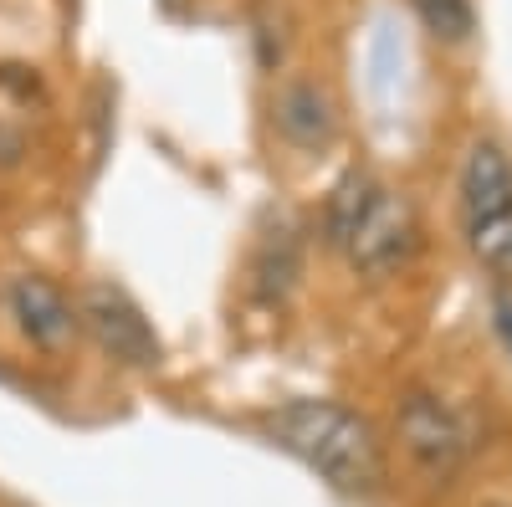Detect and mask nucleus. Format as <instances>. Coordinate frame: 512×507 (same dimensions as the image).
<instances>
[{
    "mask_svg": "<svg viewBox=\"0 0 512 507\" xmlns=\"http://www.w3.org/2000/svg\"><path fill=\"white\" fill-rule=\"evenodd\" d=\"M492 507H512V502H492Z\"/></svg>",
    "mask_w": 512,
    "mask_h": 507,
    "instance_id": "11",
    "label": "nucleus"
},
{
    "mask_svg": "<svg viewBox=\"0 0 512 507\" xmlns=\"http://www.w3.org/2000/svg\"><path fill=\"white\" fill-rule=\"evenodd\" d=\"M272 123H277V134L292 149L318 154V149H328L338 139V103L328 98L323 82L292 77V82H282L277 98H272Z\"/></svg>",
    "mask_w": 512,
    "mask_h": 507,
    "instance_id": "6",
    "label": "nucleus"
},
{
    "mask_svg": "<svg viewBox=\"0 0 512 507\" xmlns=\"http://www.w3.org/2000/svg\"><path fill=\"white\" fill-rule=\"evenodd\" d=\"M410 11L420 16V26L431 31L446 47H461L477 31V6L472 0H410Z\"/></svg>",
    "mask_w": 512,
    "mask_h": 507,
    "instance_id": "9",
    "label": "nucleus"
},
{
    "mask_svg": "<svg viewBox=\"0 0 512 507\" xmlns=\"http://www.w3.org/2000/svg\"><path fill=\"white\" fill-rule=\"evenodd\" d=\"M323 236L364 282H390L420 251V216L405 190L384 185L374 169L354 164L338 175L323 205Z\"/></svg>",
    "mask_w": 512,
    "mask_h": 507,
    "instance_id": "1",
    "label": "nucleus"
},
{
    "mask_svg": "<svg viewBox=\"0 0 512 507\" xmlns=\"http://www.w3.org/2000/svg\"><path fill=\"white\" fill-rule=\"evenodd\" d=\"M77 328H88L93 344L128 369H154L164 359L154 323L118 282H88L77 292Z\"/></svg>",
    "mask_w": 512,
    "mask_h": 507,
    "instance_id": "5",
    "label": "nucleus"
},
{
    "mask_svg": "<svg viewBox=\"0 0 512 507\" xmlns=\"http://www.w3.org/2000/svg\"><path fill=\"white\" fill-rule=\"evenodd\" d=\"M395 431H400L405 456L415 461V472L431 477V482H451L466 467V456L477 451L472 415H466L461 405H451L446 395H436V390H410L400 400Z\"/></svg>",
    "mask_w": 512,
    "mask_h": 507,
    "instance_id": "4",
    "label": "nucleus"
},
{
    "mask_svg": "<svg viewBox=\"0 0 512 507\" xmlns=\"http://www.w3.org/2000/svg\"><path fill=\"white\" fill-rule=\"evenodd\" d=\"M456 210L466 251L492 282H512V159L497 139H472L456 175Z\"/></svg>",
    "mask_w": 512,
    "mask_h": 507,
    "instance_id": "3",
    "label": "nucleus"
},
{
    "mask_svg": "<svg viewBox=\"0 0 512 507\" xmlns=\"http://www.w3.org/2000/svg\"><path fill=\"white\" fill-rule=\"evenodd\" d=\"M6 303H11V318L16 328L31 338L36 349H62L67 338L77 333V308L72 298L52 282V277H41V272H21L6 292Z\"/></svg>",
    "mask_w": 512,
    "mask_h": 507,
    "instance_id": "7",
    "label": "nucleus"
},
{
    "mask_svg": "<svg viewBox=\"0 0 512 507\" xmlns=\"http://www.w3.org/2000/svg\"><path fill=\"white\" fill-rule=\"evenodd\" d=\"M492 328H497L502 344L512 349V298H507V292H497V298H492Z\"/></svg>",
    "mask_w": 512,
    "mask_h": 507,
    "instance_id": "10",
    "label": "nucleus"
},
{
    "mask_svg": "<svg viewBox=\"0 0 512 507\" xmlns=\"http://www.w3.org/2000/svg\"><path fill=\"white\" fill-rule=\"evenodd\" d=\"M303 277V231H297L287 216H277L262 236H256L251 251V292L262 303H282L287 292Z\"/></svg>",
    "mask_w": 512,
    "mask_h": 507,
    "instance_id": "8",
    "label": "nucleus"
},
{
    "mask_svg": "<svg viewBox=\"0 0 512 507\" xmlns=\"http://www.w3.org/2000/svg\"><path fill=\"white\" fill-rule=\"evenodd\" d=\"M262 426L282 451H292L328 487L354 492V497L384 487V446L359 410L338 400H287L267 410Z\"/></svg>",
    "mask_w": 512,
    "mask_h": 507,
    "instance_id": "2",
    "label": "nucleus"
}]
</instances>
